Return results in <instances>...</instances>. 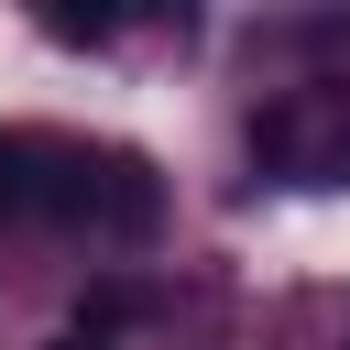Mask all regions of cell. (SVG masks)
<instances>
[{
    "label": "cell",
    "instance_id": "6da1fadb",
    "mask_svg": "<svg viewBox=\"0 0 350 350\" xmlns=\"http://www.w3.org/2000/svg\"><path fill=\"white\" fill-rule=\"evenodd\" d=\"M252 164L284 186H350V88H284L252 109Z\"/></svg>",
    "mask_w": 350,
    "mask_h": 350
},
{
    "label": "cell",
    "instance_id": "7a4b0ae2",
    "mask_svg": "<svg viewBox=\"0 0 350 350\" xmlns=\"http://www.w3.org/2000/svg\"><path fill=\"white\" fill-rule=\"evenodd\" d=\"M0 219H33V230H88V142L11 120V131H0Z\"/></svg>",
    "mask_w": 350,
    "mask_h": 350
},
{
    "label": "cell",
    "instance_id": "3957f363",
    "mask_svg": "<svg viewBox=\"0 0 350 350\" xmlns=\"http://www.w3.org/2000/svg\"><path fill=\"white\" fill-rule=\"evenodd\" d=\"M164 230V175H153V153H131V142H98L88 153V241H120V252H142Z\"/></svg>",
    "mask_w": 350,
    "mask_h": 350
},
{
    "label": "cell",
    "instance_id": "277c9868",
    "mask_svg": "<svg viewBox=\"0 0 350 350\" xmlns=\"http://www.w3.org/2000/svg\"><path fill=\"white\" fill-rule=\"evenodd\" d=\"M33 11L55 44H120L131 22H175V33L197 22V0H33Z\"/></svg>",
    "mask_w": 350,
    "mask_h": 350
},
{
    "label": "cell",
    "instance_id": "5b68a950",
    "mask_svg": "<svg viewBox=\"0 0 350 350\" xmlns=\"http://www.w3.org/2000/svg\"><path fill=\"white\" fill-rule=\"evenodd\" d=\"M44 350H109V339H98V328H66V339H44Z\"/></svg>",
    "mask_w": 350,
    "mask_h": 350
}]
</instances>
